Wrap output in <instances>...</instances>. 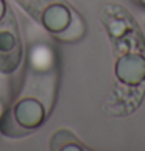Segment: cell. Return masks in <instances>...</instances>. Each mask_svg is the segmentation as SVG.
<instances>
[{"mask_svg":"<svg viewBox=\"0 0 145 151\" xmlns=\"http://www.w3.org/2000/svg\"><path fill=\"white\" fill-rule=\"evenodd\" d=\"M20 58H22L20 44L16 45L13 50H9V52H0V72L9 73V72L16 70L20 63Z\"/></svg>","mask_w":145,"mask_h":151,"instance_id":"8992f818","label":"cell"},{"mask_svg":"<svg viewBox=\"0 0 145 151\" xmlns=\"http://www.w3.org/2000/svg\"><path fill=\"white\" fill-rule=\"evenodd\" d=\"M78 143H80L78 139L67 129H61L55 132V136L50 139V148L52 150H74V151L84 150Z\"/></svg>","mask_w":145,"mask_h":151,"instance_id":"5b68a950","label":"cell"},{"mask_svg":"<svg viewBox=\"0 0 145 151\" xmlns=\"http://www.w3.org/2000/svg\"><path fill=\"white\" fill-rule=\"evenodd\" d=\"M13 114L16 117V120L27 129H36V128L44 122L45 117V111H44L42 104L35 98H25L14 106Z\"/></svg>","mask_w":145,"mask_h":151,"instance_id":"7a4b0ae2","label":"cell"},{"mask_svg":"<svg viewBox=\"0 0 145 151\" xmlns=\"http://www.w3.org/2000/svg\"><path fill=\"white\" fill-rule=\"evenodd\" d=\"M52 53L47 47H36L31 52V65L38 70H45L52 63Z\"/></svg>","mask_w":145,"mask_h":151,"instance_id":"52a82bcc","label":"cell"},{"mask_svg":"<svg viewBox=\"0 0 145 151\" xmlns=\"http://www.w3.org/2000/svg\"><path fill=\"white\" fill-rule=\"evenodd\" d=\"M41 22L48 31L52 33H63L72 22V16L69 8L63 3H52L42 11Z\"/></svg>","mask_w":145,"mask_h":151,"instance_id":"3957f363","label":"cell"},{"mask_svg":"<svg viewBox=\"0 0 145 151\" xmlns=\"http://www.w3.org/2000/svg\"><path fill=\"white\" fill-rule=\"evenodd\" d=\"M16 45H19L17 35L11 28H2L0 30V52H9Z\"/></svg>","mask_w":145,"mask_h":151,"instance_id":"ba28073f","label":"cell"},{"mask_svg":"<svg viewBox=\"0 0 145 151\" xmlns=\"http://www.w3.org/2000/svg\"><path fill=\"white\" fill-rule=\"evenodd\" d=\"M115 75L125 84H141L145 80V58L142 55H125L119 58L115 64Z\"/></svg>","mask_w":145,"mask_h":151,"instance_id":"6da1fadb","label":"cell"},{"mask_svg":"<svg viewBox=\"0 0 145 151\" xmlns=\"http://www.w3.org/2000/svg\"><path fill=\"white\" fill-rule=\"evenodd\" d=\"M2 114H3V104L0 103V115H2Z\"/></svg>","mask_w":145,"mask_h":151,"instance_id":"30bf717a","label":"cell"},{"mask_svg":"<svg viewBox=\"0 0 145 151\" xmlns=\"http://www.w3.org/2000/svg\"><path fill=\"white\" fill-rule=\"evenodd\" d=\"M141 2H142V3H144V5H145V0H141Z\"/></svg>","mask_w":145,"mask_h":151,"instance_id":"8fae6325","label":"cell"},{"mask_svg":"<svg viewBox=\"0 0 145 151\" xmlns=\"http://www.w3.org/2000/svg\"><path fill=\"white\" fill-rule=\"evenodd\" d=\"M0 132L8 137H24L30 132V129L24 128L16 120L13 109H8L3 111V114L0 115Z\"/></svg>","mask_w":145,"mask_h":151,"instance_id":"277c9868","label":"cell"},{"mask_svg":"<svg viewBox=\"0 0 145 151\" xmlns=\"http://www.w3.org/2000/svg\"><path fill=\"white\" fill-rule=\"evenodd\" d=\"M5 9H6L5 0H0V20H2V19H3V16H5Z\"/></svg>","mask_w":145,"mask_h":151,"instance_id":"9c48e42d","label":"cell"}]
</instances>
